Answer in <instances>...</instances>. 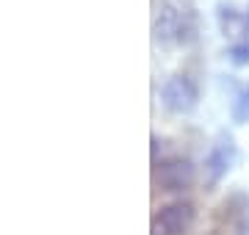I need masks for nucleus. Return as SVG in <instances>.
Wrapping results in <instances>:
<instances>
[{"label":"nucleus","mask_w":249,"mask_h":235,"mask_svg":"<svg viewBox=\"0 0 249 235\" xmlns=\"http://www.w3.org/2000/svg\"><path fill=\"white\" fill-rule=\"evenodd\" d=\"M196 210L188 199H178V202H169L152 216V227L150 235H183L188 233V227L194 224Z\"/></svg>","instance_id":"obj_3"},{"label":"nucleus","mask_w":249,"mask_h":235,"mask_svg":"<svg viewBox=\"0 0 249 235\" xmlns=\"http://www.w3.org/2000/svg\"><path fill=\"white\" fill-rule=\"evenodd\" d=\"M232 122L235 125H247L249 122V83L232 100Z\"/></svg>","instance_id":"obj_6"},{"label":"nucleus","mask_w":249,"mask_h":235,"mask_svg":"<svg viewBox=\"0 0 249 235\" xmlns=\"http://www.w3.org/2000/svg\"><path fill=\"white\" fill-rule=\"evenodd\" d=\"M235 163V144H232L230 133H219L216 141L211 144L208 155H205V183L208 188H213L227 177V172L232 169Z\"/></svg>","instance_id":"obj_5"},{"label":"nucleus","mask_w":249,"mask_h":235,"mask_svg":"<svg viewBox=\"0 0 249 235\" xmlns=\"http://www.w3.org/2000/svg\"><path fill=\"white\" fill-rule=\"evenodd\" d=\"M227 55H230V61L235 67H249V39L247 42H235Z\"/></svg>","instance_id":"obj_7"},{"label":"nucleus","mask_w":249,"mask_h":235,"mask_svg":"<svg viewBox=\"0 0 249 235\" xmlns=\"http://www.w3.org/2000/svg\"><path fill=\"white\" fill-rule=\"evenodd\" d=\"M160 102H163L166 111L183 117V114H191L199 105V89H196V83L188 75L178 72L172 78H166L163 89H160Z\"/></svg>","instance_id":"obj_2"},{"label":"nucleus","mask_w":249,"mask_h":235,"mask_svg":"<svg viewBox=\"0 0 249 235\" xmlns=\"http://www.w3.org/2000/svg\"><path fill=\"white\" fill-rule=\"evenodd\" d=\"M155 188L166 191V194H180V191L191 188L194 183V163L183 158V155H175L169 161L155 163Z\"/></svg>","instance_id":"obj_4"},{"label":"nucleus","mask_w":249,"mask_h":235,"mask_svg":"<svg viewBox=\"0 0 249 235\" xmlns=\"http://www.w3.org/2000/svg\"><path fill=\"white\" fill-rule=\"evenodd\" d=\"M191 34H194L191 19H188V14L180 9V6H175V3L160 6L155 19H152V36H155V42H160V45H166V47L191 42Z\"/></svg>","instance_id":"obj_1"},{"label":"nucleus","mask_w":249,"mask_h":235,"mask_svg":"<svg viewBox=\"0 0 249 235\" xmlns=\"http://www.w3.org/2000/svg\"><path fill=\"white\" fill-rule=\"evenodd\" d=\"M235 235H249V218L247 221H241V227H238V233Z\"/></svg>","instance_id":"obj_8"},{"label":"nucleus","mask_w":249,"mask_h":235,"mask_svg":"<svg viewBox=\"0 0 249 235\" xmlns=\"http://www.w3.org/2000/svg\"><path fill=\"white\" fill-rule=\"evenodd\" d=\"M244 25H247V28H249V11H247V17H244Z\"/></svg>","instance_id":"obj_9"}]
</instances>
